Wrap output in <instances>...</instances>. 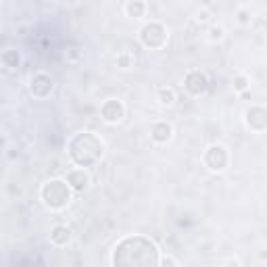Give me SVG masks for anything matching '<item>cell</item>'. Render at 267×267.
Returning <instances> with one entry per match:
<instances>
[{
  "label": "cell",
  "mask_w": 267,
  "mask_h": 267,
  "mask_svg": "<svg viewBox=\"0 0 267 267\" xmlns=\"http://www.w3.org/2000/svg\"><path fill=\"white\" fill-rule=\"evenodd\" d=\"M159 250L144 236H128L113 250V265H157Z\"/></svg>",
  "instance_id": "obj_1"
},
{
  "label": "cell",
  "mask_w": 267,
  "mask_h": 267,
  "mask_svg": "<svg viewBox=\"0 0 267 267\" xmlns=\"http://www.w3.org/2000/svg\"><path fill=\"white\" fill-rule=\"evenodd\" d=\"M103 150H105L103 142L94 134H88V132L77 134L75 138H71V142H69V157L79 167H90L96 161H101Z\"/></svg>",
  "instance_id": "obj_2"
},
{
  "label": "cell",
  "mask_w": 267,
  "mask_h": 267,
  "mask_svg": "<svg viewBox=\"0 0 267 267\" xmlns=\"http://www.w3.org/2000/svg\"><path fill=\"white\" fill-rule=\"evenodd\" d=\"M42 201L50 209H63L71 201V186L63 180H50L42 186Z\"/></svg>",
  "instance_id": "obj_3"
},
{
  "label": "cell",
  "mask_w": 267,
  "mask_h": 267,
  "mask_svg": "<svg viewBox=\"0 0 267 267\" xmlns=\"http://www.w3.org/2000/svg\"><path fill=\"white\" fill-rule=\"evenodd\" d=\"M140 40L146 48H161L167 40V32L161 23H146L140 30Z\"/></svg>",
  "instance_id": "obj_4"
},
{
  "label": "cell",
  "mask_w": 267,
  "mask_h": 267,
  "mask_svg": "<svg viewBox=\"0 0 267 267\" xmlns=\"http://www.w3.org/2000/svg\"><path fill=\"white\" fill-rule=\"evenodd\" d=\"M203 161L211 171H223L226 165H228V150L221 144H213V146H209V150L205 152Z\"/></svg>",
  "instance_id": "obj_5"
},
{
  "label": "cell",
  "mask_w": 267,
  "mask_h": 267,
  "mask_svg": "<svg viewBox=\"0 0 267 267\" xmlns=\"http://www.w3.org/2000/svg\"><path fill=\"white\" fill-rule=\"evenodd\" d=\"M246 125L252 132H265L267 130V109L265 107H250L246 113Z\"/></svg>",
  "instance_id": "obj_6"
},
{
  "label": "cell",
  "mask_w": 267,
  "mask_h": 267,
  "mask_svg": "<svg viewBox=\"0 0 267 267\" xmlns=\"http://www.w3.org/2000/svg\"><path fill=\"white\" fill-rule=\"evenodd\" d=\"M184 86H186V90H188L190 94L199 96V94H203V92L209 88V79H207V75L201 73V71H190V73L186 75Z\"/></svg>",
  "instance_id": "obj_7"
},
{
  "label": "cell",
  "mask_w": 267,
  "mask_h": 267,
  "mask_svg": "<svg viewBox=\"0 0 267 267\" xmlns=\"http://www.w3.org/2000/svg\"><path fill=\"white\" fill-rule=\"evenodd\" d=\"M101 113H103L105 121H109V123H117V121H121V119H123L125 109H123V105H121L119 101H115V98H111V101H107V103L103 105Z\"/></svg>",
  "instance_id": "obj_8"
},
{
  "label": "cell",
  "mask_w": 267,
  "mask_h": 267,
  "mask_svg": "<svg viewBox=\"0 0 267 267\" xmlns=\"http://www.w3.org/2000/svg\"><path fill=\"white\" fill-rule=\"evenodd\" d=\"M52 90V79L46 73H36L32 77V92L36 96H48Z\"/></svg>",
  "instance_id": "obj_9"
},
{
  "label": "cell",
  "mask_w": 267,
  "mask_h": 267,
  "mask_svg": "<svg viewBox=\"0 0 267 267\" xmlns=\"http://www.w3.org/2000/svg\"><path fill=\"white\" fill-rule=\"evenodd\" d=\"M67 182H69V186H71L73 190L81 192L83 188H88V184H90V177H88V173L83 171V169H73V171H69V175H67Z\"/></svg>",
  "instance_id": "obj_10"
},
{
  "label": "cell",
  "mask_w": 267,
  "mask_h": 267,
  "mask_svg": "<svg viewBox=\"0 0 267 267\" xmlns=\"http://www.w3.org/2000/svg\"><path fill=\"white\" fill-rule=\"evenodd\" d=\"M150 136H152V140H154V142L163 144V142H167V140L171 138V125H169V123H165V121L154 123V125H152V132H150Z\"/></svg>",
  "instance_id": "obj_11"
},
{
  "label": "cell",
  "mask_w": 267,
  "mask_h": 267,
  "mask_svg": "<svg viewBox=\"0 0 267 267\" xmlns=\"http://www.w3.org/2000/svg\"><path fill=\"white\" fill-rule=\"evenodd\" d=\"M50 240L57 244V246H65L69 240H71V230H69L67 226H57V228H52Z\"/></svg>",
  "instance_id": "obj_12"
},
{
  "label": "cell",
  "mask_w": 267,
  "mask_h": 267,
  "mask_svg": "<svg viewBox=\"0 0 267 267\" xmlns=\"http://www.w3.org/2000/svg\"><path fill=\"white\" fill-rule=\"evenodd\" d=\"M0 59H3V65H5V67H19V61H21V59H19V52L13 50V48H7Z\"/></svg>",
  "instance_id": "obj_13"
},
{
  "label": "cell",
  "mask_w": 267,
  "mask_h": 267,
  "mask_svg": "<svg viewBox=\"0 0 267 267\" xmlns=\"http://www.w3.org/2000/svg\"><path fill=\"white\" fill-rule=\"evenodd\" d=\"M128 15L134 17V19L144 15V3H142V0H130V3H128Z\"/></svg>",
  "instance_id": "obj_14"
},
{
  "label": "cell",
  "mask_w": 267,
  "mask_h": 267,
  "mask_svg": "<svg viewBox=\"0 0 267 267\" xmlns=\"http://www.w3.org/2000/svg\"><path fill=\"white\" fill-rule=\"evenodd\" d=\"M159 103L165 105V107H169L175 103V92L171 88H161L159 90Z\"/></svg>",
  "instance_id": "obj_15"
},
{
  "label": "cell",
  "mask_w": 267,
  "mask_h": 267,
  "mask_svg": "<svg viewBox=\"0 0 267 267\" xmlns=\"http://www.w3.org/2000/svg\"><path fill=\"white\" fill-rule=\"evenodd\" d=\"M246 86H248V77H246V75H238V77L234 79V88H236L238 92L246 90Z\"/></svg>",
  "instance_id": "obj_16"
},
{
  "label": "cell",
  "mask_w": 267,
  "mask_h": 267,
  "mask_svg": "<svg viewBox=\"0 0 267 267\" xmlns=\"http://www.w3.org/2000/svg\"><path fill=\"white\" fill-rule=\"evenodd\" d=\"M209 38L211 40H221L223 38V27H219V25H215V27H211V30H209Z\"/></svg>",
  "instance_id": "obj_17"
},
{
  "label": "cell",
  "mask_w": 267,
  "mask_h": 267,
  "mask_svg": "<svg viewBox=\"0 0 267 267\" xmlns=\"http://www.w3.org/2000/svg\"><path fill=\"white\" fill-rule=\"evenodd\" d=\"M238 21H240L242 25H246V23L250 21V15H248V11H240V13H238Z\"/></svg>",
  "instance_id": "obj_18"
},
{
  "label": "cell",
  "mask_w": 267,
  "mask_h": 267,
  "mask_svg": "<svg viewBox=\"0 0 267 267\" xmlns=\"http://www.w3.org/2000/svg\"><path fill=\"white\" fill-rule=\"evenodd\" d=\"M161 263H163V265H177V261H175V259H171V257H165Z\"/></svg>",
  "instance_id": "obj_19"
},
{
  "label": "cell",
  "mask_w": 267,
  "mask_h": 267,
  "mask_svg": "<svg viewBox=\"0 0 267 267\" xmlns=\"http://www.w3.org/2000/svg\"><path fill=\"white\" fill-rule=\"evenodd\" d=\"M119 65H121V67H128V65H130L128 57H119Z\"/></svg>",
  "instance_id": "obj_20"
},
{
  "label": "cell",
  "mask_w": 267,
  "mask_h": 267,
  "mask_svg": "<svg viewBox=\"0 0 267 267\" xmlns=\"http://www.w3.org/2000/svg\"><path fill=\"white\" fill-rule=\"evenodd\" d=\"M199 21H207V13H199Z\"/></svg>",
  "instance_id": "obj_21"
}]
</instances>
